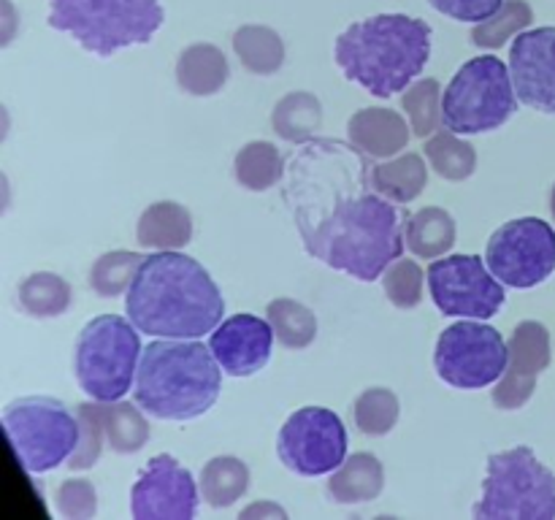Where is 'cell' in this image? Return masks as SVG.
I'll use <instances>...</instances> for the list:
<instances>
[{
    "mask_svg": "<svg viewBox=\"0 0 555 520\" xmlns=\"http://www.w3.org/2000/svg\"><path fill=\"white\" fill-rule=\"evenodd\" d=\"M366 152L334 139H309L293 160L291 184L331 204L328 211L291 204L304 247L320 263L374 282L404 252L406 217L377 190L369 193Z\"/></svg>",
    "mask_w": 555,
    "mask_h": 520,
    "instance_id": "cell-1",
    "label": "cell"
},
{
    "mask_svg": "<svg viewBox=\"0 0 555 520\" xmlns=\"http://www.w3.org/2000/svg\"><path fill=\"white\" fill-rule=\"evenodd\" d=\"M128 320L146 336L201 339L222 323L220 287L198 260L160 249L141 263L128 290Z\"/></svg>",
    "mask_w": 555,
    "mask_h": 520,
    "instance_id": "cell-2",
    "label": "cell"
},
{
    "mask_svg": "<svg viewBox=\"0 0 555 520\" xmlns=\"http://www.w3.org/2000/svg\"><path fill=\"white\" fill-rule=\"evenodd\" d=\"M336 65L374 98L406 90L431 57V25L406 14H377L339 32Z\"/></svg>",
    "mask_w": 555,
    "mask_h": 520,
    "instance_id": "cell-3",
    "label": "cell"
},
{
    "mask_svg": "<svg viewBox=\"0 0 555 520\" xmlns=\"http://www.w3.org/2000/svg\"><path fill=\"white\" fill-rule=\"evenodd\" d=\"M222 366L211 347L193 341H152L135 372V404L157 420H193L220 395Z\"/></svg>",
    "mask_w": 555,
    "mask_h": 520,
    "instance_id": "cell-4",
    "label": "cell"
},
{
    "mask_svg": "<svg viewBox=\"0 0 555 520\" xmlns=\"http://www.w3.org/2000/svg\"><path fill=\"white\" fill-rule=\"evenodd\" d=\"M163 20L160 0H49V25L98 57L152 41Z\"/></svg>",
    "mask_w": 555,
    "mask_h": 520,
    "instance_id": "cell-5",
    "label": "cell"
},
{
    "mask_svg": "<svg viewBox=\"0 0 555 520\" xmlns=\"http://www.w3.org/2000/svg\"><path fill=\"white\" fill-rule=\"evenodd\" d=\"M472 515L475 520H553L555 474L526 444L493 453Z\"/></svg>",
    "mask_w": 555,
    "mask_h": 520,
    "instance_id": "cell-6",
    "label": "cell"
},
{
    "mask_svg": "<svg viewBox=\"0 0 555 520\" xmlns=\"http://www.w3.org/2000/svg\"><path fill=\"white\" fill-rule=\"evenodd\" d=\"M141 330L119 314L90 320L76 341V379L95 401H119L130 390L141 361Z\"/></svg>",
    "mask_w": 555,
    "mask_h": 520,
    "instance_id": "cell-7",
    "label": "cell"
},
{
    "mask_svg": "<svg viewBox=\"0 0 555 520\" xmlns=\"http://www.w3.org/2000/svg\"><path fill=\"white\" fill-rule=\"evenodd\" d=\"M518 108L513 74L496 54L461 65L442 95V125L453 133H488L507 122Z\"/></svg>",
    "mask_w": 555,
    "mask_h": 520,
    "instance_id": "cell-8",
    "label": "cell"
},
{
    "mask_svg": "<svg viewBox=\"0 0 555 520\" xmlns=\"http://www.w3.org/2000/svg\"><path fill=\"white\" fill-rule=\"evenodd\" d=\"M3 428L16 458L33 474L52 471L79 444V417L70 415L57 399L30 395L11 401L3 412Z\"/></svg>",
    "mask_w": 555,
    "mask_h": 520,
    "instance_id": "cell-9",
    "label": "cell"
},
{
    "mask_svg": "<svg viewBox=\"0 0 555 520\" xmlns=\"http://www.w3.org/2000/svg\"><path fill=\"white\" fill-rule=\"evenodd\" d=\"M509 344L493 325L455 323L442 330L434 350V366L442 382L461 390H480L507 372Z\"/></svg>",
    "mask_w": 555,
    "mask_h": 520,
    "instance_id": "cell-10",
    "label": "cell"
},
{
    "mask_svg": "<svg viewBox=\"0 0 555 520\" xmlns=\"http://www.w3.org/2000/svg\"><path fill=\"white\" fill-rule=\"evenodd\" d=\"M486 263L499 282L518 290L542 285L555 271V231L540 217L504 222L491 236Z\"/></svg>",
    "mask_w": 555,
    "mask_h": 520,
    "instance_id": "cell-11",
    "label": "cell"
},
{
    "mask_svg": "<svg viewBox=\"0 0 555 520\" xmlns=\"http://www.w3.org/2000/svg\"><path fill=\"white\" fill-rule=\"evenodd\" d=\"M276 455L301 477L331 474L347 458L345 422L325 406L296 410L276 437Z\"/></svg>",
    "mask_w": 555,
    "mask_h": 520,
    "instance_id": "cell-12",
    "label": "cell"
},
{
    "mask_svg": "<svg viewBox=\"0 0 555 520\" xmlns=\"http://www.w3.org/2000/svg\"><path fill=\"white\" fill-rule=\"evenodd\" d=\"M431 298L444 317L491 320L504 307V282L475 255H450L431 260Z\"/></svg>",
    "mask_w": 555,
    "mask_h": 520,
    "instance_id": "cell-13",
    "label": "cell"
},
{
    "mask_svg": "<svg viewBox=\"0 0 555 520\" xmlns=\"http://www.w3.org/2000/svg\"><path fill=\"white\" fill-rule=\"evenodd\" d=\"M198 491L193 474L177 458L157 455L135 480L130 515L135 520H193L198 512Z\"/></svg>",
    "mask_w": 555,
    "mask_h": 520,
    "instance_id": "cell-14",
    "label": "cell"
},
{
    "mask_svg": "<svg viewBox=\"0 0 555 520\" xmlns=\"http://www.w3.org/2000/svg\"><path fill=\"white\" fill-rule=\"evenodd\" d=\"M509 363L493 388L499 410H520L534 395L537 377L551 366V330L537 320H524L509 336Z\"/></svg>",
    "mask_w": 555,
    "mask_h": 520,
    "instance_id": "cell-15",
    "label": "cell"
},
{
    "mask_svg": "<svg viewBox=\"0 0 555 520\" xmlns=\"http://www.w3.org/2000/svg\"><path fill=\"white\" fill-rule=\"evenodd\" d=\"M509 74L520 103L555 114V27L524 30L509 47Z\"/></svg>",
    "mask_w": 555,
    "mask_h": 520,
    "instance_id": "cell-16",
    "label": "cell"
},
{
    "mask_svg": "<svg viewBox=\"0 0 555 520\" xmlns=\"http://www.w3.org/2000/svg\"><path fill=\"white\" fill-rule=\"evenodd\" d=\"M274 336L269 320L255 314H233L211 330L209 347L222 372L231 377H249L269 363Z\"/></svg>",
    "mask_w": 555,
    "mask_h": 520,
    "instance_id": "cell-17",
    "label": "cell"
},
{
    "mask_svg": "<svg viewBox=\"0 0 555 520\" xmlns=\"http://www.w3.org/2000/svg\"><path fill=\"white\" fill-rule=\"evenodd\" d=\"M410 128L412 125H406V119L393 108L369 106L352 114L347 135L350 144L366 152L369 157H393L410 144Z\"/></svg>",
    "mask_w": 555,
    "mask_h": 520,
    "instance_id": "cell-18",
    "label": "cell"
},
{
    "mask_svg": "<svg viewBox=\"0 0 555 520\" xmlns=\"http://www.w3.org/2000/svg\"><path fill=\"white\" fill-rule=\"evenodd\" d=\"M135 238L146 249H182L193 238V217L182 204H173V200L152 204L141 214Z\"/></svg>",
    "mask_w": 555,
    "mask_h": 520,
    "instance_id": "cell-19",
    "label": "cell"
},
{
    "mask_svg": "<svg viewBox=\"0 0 555 520\" xmlns=\"http://www.w3.org/2000/svg\"><path fill=\"white\" fill-rule=\"evenodd\" d=\"M177 81L190 95H215L228 81V60L215 43H193L177 60Z\"/></svg>",
    "mask_w": 555,
    "mask_h": 520,
    "instance_id": "cell-20",
    "label": "cell"
},
{
    "mask_svg": "<svg viewBox=\"0 0 555 520\" xmlns=\"http://www.w3.org/2000/svg\"><path fill=\"white\" fill-rule=\"evenodd\" d=\"M385 469L377 455L356 453L345 458V464L334 471L328 491L339 504H363L374 502L383 493Z\"/></svg>",
    "mask_w": 555,
    "mask_h": 520,
    "instance_id": "cell-21",
    "label": "cell"
},
{
    "mask_svg": "<svg viewBox=\"0 0 555 520\" xmlns=\"http://www.w3.org/2000/svg\"><path fill=\"white\" fill-rule=\"evenodd\" d=\"M459 236V227L455 220L439 206H426V209L415 211V214L406 217L404 238L406 247L412 249V255L423 260H437L444 252H450V247L455 244Z\"/></svg>",
    "mask_w": 555,
    "mask_h": 520,
    "instance_id": "cell-22",
    "label": "cell"
},
{
    "mask_svg": "<svg viewBox=\"0 0 555 520\" xmlns=\"http://www.w3.org/2000/svg\"><path fill=\"white\" fill-rule=\"evenodd\" d=\"M428 182V168L417 152H406L396 160L372 168V187L393 204H410L423 193Z\"/></svg>",
    "mask_w": 555,
    "mask_h": 520,
    "instance_id": "cell-23",
    "label": "cell"
},
{
    "mask_svg": "<svg viewBox=\"0 0 555 520\" xmlns=\"http://www.w3.org/2000/svg\"><path fill=\"white\" fill-rule=\"evenodd\" d=\"M233 52L249 74L271 76L285 63V41L266 25H244L233 32Z\"/></svg>",
    "mask_w": 555,
    "mask_h": 520,
    "instance_id": "cell-24",
    "label": "cell"
},
{
    "mask_svg": "<svg viewBox=\"0 0 555 520\" xmlns=\"http://www.w3.org/2000/svg\"><path fill=\"white\" fill-rule=\"evenodd\" d=\"M201 496L209 507L225 509L236 504L249 487V469L233 455H217L201 469Z\"/></svg>",
    "mask_w": 555,
    "mask_h": 520,
    "instance_id": "cell-25",
    "label": "cell"
},
{
    "mask_svg": "<svg viewBox=\"0 0 555 520\" xmlns=\"http://www.w3.org/2000/svg\"><path fill=\"white\" fill-rule=\"evenodd\" d=\"M233 173L242 187L253 190V193H266L282 182L285 160L271 141H249L238 150L236 160H233Z\"/></svg>",
    "mask_w": 555,
    "mask_h": 520,
    "instance_id": "cell-26",
    "label": "cell"
},
{
    "mask_svg": "<svg viewBox=\"0 0 555 520\" xmlns=\"http://www.w3.org/2000/svg\"><path fill=\"white\" fill-rule=\"evenodd\" d=\"M271 125L280 139L291 144H307L323 125V106L312 92H291L276 103Z\"/></svg>",
    "mask_w": 555,
    "mask_h": 520,
    "instance_id": "cell-27",
    "label": "cell"
},
{
    "mask_svg": "<svg viewBox=\"0 0 555 520\" xmlns=\"http://www.w3.org/2000/svg\"><path fill=\"white\" fill-rule=\"evenodd\" d=\"M266 320L274 328L276 339L287 350H304L318 336V317L309 307L293 301V298H274L266 309Z\"/></svg>",
    "mask_w": 555,
    "mask_h": 520,
    "instance_id": "cell-28",
    "label": "cell"
},
{
    "mask_svg": "<svg viewBox=\"0 0 555 520\" xmlns=\"http://www.w3.org/2000/svg\"><path fill=\"white\" fill-rule=\"evenodd\" d=\"M103 426H106L108 447L119 455L139 453L150 439V422L130 401H106Z\"/></svg>",
    "mask_w": 555,
    "mask_h": 520,
    "instance_id": "cell-29",
    "label": "cell"
},
{
    "mask_svg": "<svg viewBox=\"0 0 555 520\" xmlns=\"http://www.w3.org/2000/svg\"><path fill=\"white\" fill-rule=\"evenodd\" d=\"M20 307L33 317H60L70 307V285L52 271H36L20 285Z\"/></svg>",
    "mask_w": 555,
    "mask_h": 520,
    "instance_id": "cell-30",
    "label": "cell"
},
{
    "mask_svg": "<svg viewBox=\"0 0 555 520\" xmlns=\"http://www.w3.org/2000/svg\"><path fill=\"white\" fill-rule=\"evenodd\" d=\"M423 152H426L434 171L442 179H448V182H464L477 168L475 146L469 141L459 139V133H453V130H444V133L428 139Z\"/></svg>",
    "mask_w": 555,
    "mask_h": 520,
    "instance_id": "cell-31",
    "label": "cell"
},
{
    "mask_svg": "<svg viewBox=\"0 0 555 520\" xmlns=\"http://www.w3.org/2000/svg\"><path fill=\"white\" fill-rule=\"evenodd\" d=\"M531 22H534V11L526 0H504L496 14L472 27V41L482 49H502L509 38L520 36Z\"/></svg>",
    "mask_w": 555,
    "mask_h": 520,
    "instance_id": "cell-32",
    "label": "cell"
},
{
    "mask_svg": "<svg viewBox=\"0 0 555 520\" xmlns=\"http://www.w3.org/2000/svg\"><path fill=\"white\" fill-rule=\"evenodd\" d=\"M442 87L437 79H421L406 87L401 95V108L406 112L412 133L417 139H428L442 125Z\"/></svg>",
    "mask_w": 555,
    "mask_h": 520,
    "instance_id": "cell-33",
    "label": "cell"
},
{
    "mask_svg": "<svg viewBox=\"0 0 555 520\" xmlns=\"http://www.w3.org/2000/svg\"><path fill=\"white\" fill-rule=\"evenodd\" d=\"M141 263H144V255L125 252V249L101 255L90 271L92 290L103 298H114V296H119V292L130 290V285H133Z\"/></svg>",
    "mask_w": 555,
    "mask_h": 520,
    "instance_id": "cell-34",
    "label": "cell"
},
{
    "mask_svg": "<svg viewBox=\"0 0 555 520\" xmlns=\"http://www.w3.org/2000/svg\"><path fill=\"white\" fill-rule=\"evenodd\" d=\"M399 395L388 388H369L363 390L352 406L356 426L369 437H383L399 422Z\"/></svg>",
    "mask_w": 555,
    "mask_h": 520,
    "instance_id": "cell-35",
    "label": "cell"
},
{
    "mask_svg": "<svg viewBox=\"0 0 555 520\" xmlns=\"http://www.w3.org/2000/svg\"><path fill=\"white\" fill-rule=\"evenodd\" d=\"M79 417V444H76L74 455L68 458V466L74 471L90 469L98 464L103 453L106 439V426H103V406L101 404H79L76 410Z\"/></svg>",
    "mask_w": 555,
    "mask_h": 520,
    "instance_id": "cell-36",
    "label": "cell"
},
{
    "mask_svg": "<svg viewBox=\"0 0 555 520\" xmlns=\"http://www.w3.org/2000/svg\"><path fill=\"white\" fill-rule=\"evenodd\" d=\"M423 280H426V274H423V269L415 260L399 258L385 271V296L399 309H415L423 298Z\"/></svg>",
    "mask_w": 555,
    "mask_h": 520,
    "instance_id": "cell-37",
    "label": "cell"
},
{
    "mask_svg": "<svg viewBox=\"0 0 555 520\" xmlns=\"http://www.w3.org/2000/svg\"><path fill=\"white\" fill-rule=\"evenodd\" d=\"M57 512L68 520H90L98 512V493L90 480H65L54 493Z\"/></svg>",
    "mask_w": 555,
    "mask_h": 520,
    "instance_id": "cell-38",
    "label": "cell"
},
{
    "mask_svg": "<svg viewBox=\"0 0 555 520\" xmlns=\"http://www.w3.org/2000/svg\"><path fill=\"white\" fill-rule=\"evenodd\" d=\"M439 14L450 16L455 22H486L488 16L496 14L504 0H428Z\"/></svg>",
    "mask_w": 555,
    "mask_h": 520,
    "instance_id": "cell-39",
    "label": "cell"
},
{
    "mask_svg": "<svg viewBox=\"0 0 555 520\" xmlns=\"http://www.w3.org/2000/svg\"><path fill=\"white\" fill-rule=\"evenodd\" d=\"M287 512L280 507V504L271 502H258L249 504L247 509L242 512V520H285Z\"/></svg>",
    "mask_w": 555,
    "mask_h": 520,
    "instance_id": "cell-40",
    "label": "cell"
},
{
    "mask_svg": "<svg viewBox=\"0 0 555 520\" xmlns=\"http://www.w3.org/2000/svg\"><path fill=\"white\" fill-rule=\"evenodd\" d=\"M3 11H5V36H3V41H9L11 32H14V9H11L9 0H3Z\"/></svg>",
    "mask_w": 555,
    "mask_h": 520,
    "instance_id": "cell-41",
    "label": "cell"
},
{
    "mask_svg": "<svg viewBox=\"0 0 555 520\" xmlns=\"http://www.w3.org/2000/svg\"><path fill=\"white\" fill-rule=\"evenodd\" d=\"M551 211H553V220H555V187H553V193H551Z\"/></svg>",
    "mask_w": 555,
    "mask_h": 520,
    "instance_id": "cell-42",
    "label": "cell"
}]
</instances>
